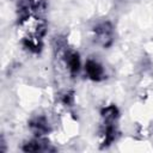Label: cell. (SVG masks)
I'll use <instances>...</instances> for the list:
<instances>
[{
    "mask_svg": "<svg viewBox=\"0 0 153 153\" xmlns=\"http://www.w3.org/2000/svg\"><path fill=\"white\" fill-rule=\"evenodd\" d=\"M27 1H29L30 7H31L32 10H35V11L41 10V7H42L43 4H44V0H27Z\"/></svg>",
    "mask_w": 153,
    "mask_h": 153,
    "instance_id": "cell-8",
    "label": "cell"
},
{
    "mask_svg": "<svg viewBox=\"0 0 153 153\" xmlns=\"http://www.w3.org/2000/svg\"><path fill=\"white\" fill-rule=\"evenodd\" d=\"M63 60H65V63H66V67L68 68L69 73L72 75H75L78 74L79 69H80V57H79V54L72 49H65L63 50Z\"/></svg>",
    "mask_w": 153,
    "mask_h": 153,
    "instance_id": "cell-5",
    "label": "cell"
},
{
    "mask_svg": "<svg viewBox=\"0 0 153 153\" xmlns=\"http://www.w3.org/2000/svg\"><path fill=\"white\" fill-rule=\"evenodd\" d=\"M102 124L99 129V136H100V143L102 147H108L111 145V142L116 137V123L120 116L118 109L115 105H108L105 106L102 112Z\"/></svg>",
    "mask_w": 153,
    "mask_h": 153,
    "instance_id": "cell-2",
    "label": "cell"
},
{
    "mask_svg": "<svg viewBox=\"0 0 153 153\" xmlns=\"http://www.w3.org/2000/svg\"><path fill=\"white\" fill-rule=\"evenodd\" d=\"M93 39L103 48H108L114 42V27L110 22H102L93 27Z\"/></svg>",
    "mask_w": 153,
    "mask_h": 153,
    "instance_id": "cell-3",
    "label": "cell"
},
{
    "mask_svg": "<svg viewBox=\"0 0 153 153\" xmlns=\"http://www.w3.org/2000/svg\"><path fill=\"white\" fill-rule=\"evenodd\" d=\"M23 151L25 152H49V151H55V149L50 146V143L45 139L36 136V139L30 140L24 143Z\"/></svg>",
    "mask_w": 153,
    "mask_h": 153,
    "instance_id": "cell-7",
    "label": "cell"
},
{
    "mask_svg": "<svg viewBox=\"0 0 153 153\" xmlns=\"http://www.w3.org/2000/svg\"><path fill=\"white\" fill-rule=\"evenodd\" d=\"M18 29L24 45L33 53H39L42 49V41L47 31L44 19L24 11L20 13Z\"/></svg>",
    "mask_w": 153,
    "mask_h": 153,
    "instance_id": "cell-1",
    "label": "cell"
},
{
    "mask_svg": "<svg viewBox=\"0 0 153 153\" xmlns=\"http://www.w3.org/2000/svg\"><path fill=\"white\" fill-rule=\"evenodd\" d=\"M85 72H86L87 76L91 80H93V81H100L105 76V72H104L103 66L98 61H96L93 59H88L86 61V63H85Z\"/></svg>",
    "mask_w": 153,
    "mask_h": 153,
    "instance_id": "cell-4",
    "label": "cell"
},
{
    "mask_svg": "<svg viewBox=\"0 0 153 153\" xmlns=\"http://www.w3.org/2000/svg\"><path fill=\"white\" fill-rule=\"evenodd\" d=\"M29 127L31 129V131L37 136V137H43L44 135H47L50 130L49 128V123L47 121V118L44 116H37L33 117L30 122H29Z\"/></svg>",
    "mask_w": 153,
    "mask_h": 153,
    "instance_id": "cell-6",
    "label": "cell"
}]
</instances>
